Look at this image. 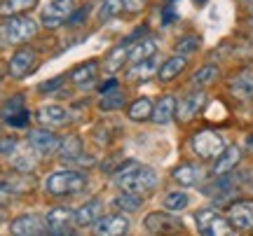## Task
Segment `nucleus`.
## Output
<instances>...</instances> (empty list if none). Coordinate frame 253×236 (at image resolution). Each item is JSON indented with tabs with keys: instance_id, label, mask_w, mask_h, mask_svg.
<instances>
[{
	"instance_id": "6",
	"label": "nucleus",
	"mask_w": 253,
	"mask_h": 236,
	"mask_svg": "<svg viewBox=\"0 0 253 236\" xmlns=\"http://www.w3.org/2000/svg\"><path fill=\"white\" fill-rule=\"evenodd\" d=\"M73 0H49L40 14V24L45 28H59L73 14Z\"/></svg>"
},
{
	"instance_id": "8",
	"label": "nucleus",
	"mask_w": 253,
	"mask_h": 236,
	"mask_svg": "<svg viewBox=\"0 0 253 236\" xmlns=\"http://www.w3.org/2000/svg\"><path fill=\"white\" fill-rule=\"evenodd\" d=\"M28 145H31V152H36L40 157H47V155H52V152H59L61 140L52 131H47V129H36V131L28 134Z\"/></svg>"
},
{
	"instance_id": "32",
	"label": "nucleus",
	"mask_w": 253,
	"mask_h": 236,
	"mask_svg": "<svg viewBox=\"0 0 253 236\" xmlns=\"http://www.w3.org/2000/svg\"><path fill=\"white\" fill-rule=\"evenodd\" d=\"M122 7H125V5H122V0H103L96 17H99V21L103 24V21H108V19L118 17V12H120Z\"/></svg>"
},
{
	"instance_id": "35",
	"label": "nucleus",
	"mask_w": 253,
	"mask_h": 236,
	"mask_svg": "<svg viewBox=\"0 0 253 236\" xmlns=\"http://www.w3.org/2000/svg\"><path fill=\"white\" fill-rule=\"evenodd\" d=\"M63 80H66L63 75H59V77H54V80H47V82H42V84L38 87V91H40V94H49V91H56V89H59V87L63 84Z\"/></svg>"
},
{
	"instance_id": "13",
	"label": "nucleus",
	"mask_w": 253,
	"mask_h": 236,
	"mask_svg": "<svg viewBox=\"0 0 253 236\" xmlns=\"http://www.w3.org/2000/svg\"><path fill=\"white\" fill-rule=\"evenodd\" d=\"M230 94L239 101L253 99V66H246L230 80Z\"/></svg>"
},
{
	"instance_id": "25",
	"label": "nucleus",
	"mask_w": 253,
	"mask_h": 236,
	"mask_svg": "<svg viewBox=\"0 0 253 236\" xmlns=\"http://www.w3.org/2000/svg\"><path fill=\"white\" fill-rule=\"evenodd\" d=\"M173 115H176V99L164 96V99L157 101V105L153 110V122L155 124H167V122H171Z\"/></svg>"
},
{
	"instance_id": "23",
	"label": "nucleus",
	"mask_w": 253,
	"mask_h": 236,
	"mask_svg": "<svg viewBox=\"0 0 253 236\" xmlns=\"http://www.w3.org/2000/svg\"><path fill=\"white\" fill-rule=\"evenodd\" d=\"M73 213H75V210L63 208V206L52 208L45 215V229H63V227H71V225H75V222H71Z\"/></svg>"
},
{
	"instance_id": "2",
	"label": "nucleus",
	"mask_w": 253,
	"mask_h": 236,
	"mask_svg": "<svg viewBox=\"0 0 253 236\" xmlns=\"http://www.w3.org/2000/svg\"><path fill=\"white\" fill-rule=\"evenodd\" d=\"M87 187V175L80 171H56L45 178V190L52 197H73Z\"/></svg>"
},
{
	"instance_id": "3",
	"label": "nucleus",
	"mask_w": 253,
	"mask_h": 236,
	"mask_svg": "<svg viewBox=\"0 0 253 236\" xmlns=\"http://www.w3.org/2000/svg\"><path fill=\"white\" fill-rule=\"evenodd\" d=\"M38 24L28 17H12L0 24V40L5 45H24L31 37H36Z\"/></svg>"
},
{
	"instance_id": "19",
	"label": "nucleus",
	"mask_w": 253,
	"mask_h": 236,
	"mask_svg": "<svg viewBox=\"0 0 253 236\" xmlns=\"http://www.w3.org/2000/svg\"><path fill=\"white\" fill-rule=\"evenodd\" d=\"M239 157H242V150H239V147H237V145H227L225 150H223V155L216 159V164H213L211 173H213V175H227V173H230L237 164H239Z\"/></svg>"
},
{
	"instance_id": "21",
	"label": "nucleus",
	"mask_w": 253,
	"mask_h": 236,
	"mask_svg": "<svg viewBox=\"0 0 253 236\" xmlns=\"http://www.w3.org/2000/svg\"><path fill=\"white\" fill-rule=\"evenodd\" d=\"M155 52H157V42L150 40V37H145V40H138V42H134V45L129 47L126 61L131 66H136V64H141V61H145V59H153Z\"/></svg>"
},
{
	"instance_id": "44",
	"label": "nucleus",
	"mask_w": 253,
	"mask_h": 236,
	"mask_svg": "<svg viewBox=\"0 0 253 236\" xmlns=\"http://www.w3.org/2000/svg\"><path fill=\"white\" fill-rule=\"evenodd\" d=\"M171 2H173V0H171Z\"/></svg>"
},
{
	"instance_id": "20",
	"label": "nucleus",
	"mask_w": 253,
	"mask_h": 236,
	"mask_svg": "<svg viewBox=\"0 0 253 236\" xmlns=\"http://www.w3.org/2000/svg\"><path fill=\"white\" fill-rule=\"evenodd\" d=\"M171 178L183 187H192V185H197L204 178V171L199 166H195V164H181V166H176L171 171Z\"/></svg>"
},
{
	"instance_id": "42",
	"label": "nucleus",
	"mask_w": 253,
	"mask_h": 236,
	"mask_svg": "<svg viewBox=\"0 0 253 236\" xmlns=\"http://www.w3.org/2000/svg\"><path fill=\"white\" fill-rule=\"evenodd\" d=\"M173 21H176V9H173V7H167L162 12V24L167 26V24H173Z\"/></svg>"
},
{
	"instance_id": "38",
	"label": "nucleus",
	"mask_w": 253,
	"mask_h": 236,
	"mask_svg": "<svg viewBox=\"0 0 253 236\" xmlns=\"http://www.w3.org/2000/svg\"><path fill=\"white\" fill-rule=\"evenodd\" d=\"M12 197H14V190L9 187L7 182H0V208L7 206L9 201H12Z\"/></svg>"
},
{
	"instance_id": "40",
	"label": "nucleus",
	"mask_w": 253,
	"mask_h": 236,
	"mask_svg": "<svg viewBox=\"0 0 253 236\" xmlns=\"http://www.w3.org/2000/svg\"><path fill=\"white\" fill-rule=\"evenodd\" d=\"M120 89V84H118V80H115V77H110L108 82H106V84H101V96H106V94H113V91H118Z\"/></svg>"
},
{
	"instance_id": "12",
	"label": "nucleus",
	"mask_w": 253,
	"mask_h": 236,
	"mask_svg": "<svg viewBox=\"0 0 253 236\" xmlns=\"http://www.w3.org/2000/svg\"><path fill=\"white\" fill-rule=\"evenodd\" d=\"M126 232H129V220H126V215H120V213L103 215L94 225V234L96 236H125Z\"/></svg>"
},
{
	"instance_id": "22",
	"label": "nucleus",
	"mask_w": 253,
	"mask_h": 236,
	"mask_svg": "<svg viewBox=\"0 0 253 236\" xmlns=\"http://www.w3.org/2000/svg\"><path fill=\"white\" fill-rule=\"evenodd\" d=\"M185 66H188V59L176 54V56H171V59H167V61L160 66L157 75H160V80L162 82H171V80H176L183 70H185Z\"/></svg>"
},
{
	"instance_id": "39",
	"label": "nucleus",
	"mask_w": 253,
	"mask_h": 236,
	"mask_svg": "<svg viewBox=\"0 0 253 236\" xmlns=\"http://www.w3.org/2000/svg\"><path fill=\"white\" fill-rule=\"evenodd\" d=\"M42 236H78V229L73 227H63V229H45Z\"/></svg>"
},
{
	"instance_id": "31",
	"label": "nucleus",
	"mask_w": 253,
	"mask_h": 236,
	"mask_svg": "<svg viewBox=\"0 0 253 236\" xmlns=\"http://www.w3.org/2000/svg\"><path fill=\"white\" fill-rule=\"evenodd\" d=\"M199 45H202V40H199L197 35H185L176 42L173 49H176V54L178 56H188V54H192V52H197Z\"/></svg>"
},
{
	"instance_id": "24",
	"label": "nucleus",
	"mask_w": 253,
	"mask_h": 236,
	"mask_svg": "<svg viewBox=\"0 0 253 236\" xmlns=\"http://www.w3.org/2000/svg\"><path fill=\"white\" fill-rule=\"evenodd\" d=\"M38 5V0H2L0 2V17L2 19H12L19 17L28 9H33Z\"/></svg>"
},
{
	"instance_id": "37",
	"label": "nucleus",
	"mask_w": 253,
	"mask_h": 236,
	"mask_svg": "<svg viewBox=\"0 0 253 236\" xmlns=\"http://www.w3.org/2000/svg\"><path fill=\"white\" fill-rule=\"evenodd\" d=\"M17 140L14 138H0V155H14L17 152Z\"/></svg>"
},
{
	"instance_id": "33",
	"label": "nucleus",
	"mask_w": 253,
	"mask_h": 236,
	"mask_svg": "<svg viewBox=\"0 0 253 236\" xmlns=\"http://www.w3.org/2000/svg\"><path fill=\"white\" fill-rule=\"evenodd\" d=\"M122 103H125V96H122V91H113V94H106V96H101L99 99V108L103 112H108V110H118L122 108Z\"/></svg>"
},
{
	"instance_id": "29",
	"label": "nucleus",
	"mask_w": 253,
	"mask_h": 236,
	"mask_svg": "<svg viewBox=\"0 0 253 236\" xmlns=\"http://www.w3.org/2000/svg\"><path fill=\"white\" fill-rule=\"evenodd\" d=\"M164 208L169 210V213H178V210H185L190 203V197L185 192H169L167 197H164Z\"/></svg>"
},
{
	"instance_id": "7",
	"label": "nucleus",
	"mask_w": 253,
	"mask_h": 236,
	"mask_svg": "<svg viewBox=\"0 0 253 236\" xmlns=\"http://www.w3.org/2000/svg\"><path fill=\"white\" fill-rule=\"evenodd\" d=\"M0 115H2V119H5V124H9L12 129H24L28 124V119H31V112H28L21 94L12 96V99H7L5 103H2Z\"/></svg>"
},
{
	"instance_id": "27",
	"label": "nucleus",
	"mask_w": 253,
	"mask_h": 236,
	"mask_svg": "<svg viewBox=\"0 0 253 236\" xmlns=\"http://www.w3.org/2000/svg\"><path fill=\"white\" fill-rule=\"evenodd\" d=\"M59 155H61L63 162H75L78 157L82 155V140L78 136H68L61 140V145H59Z\"/></svg>"
},
{
	"instance_id": "10",
	"label": "nucleus",
	"mask_w": 253,
	"mask_h": 236,
	"mask_svg": "<svg viewBox=\"0 0 253 236\" xmlns=\"http://www.w3.org/2000/svg\"><path fill=\"white\" fill-rule=\"evenodd\" d=\"M145 229L153 232V234H160V236H169V234H176L183 229V222L178 218H173L169 213H150L145 218Z\"/></svg>"
},
{
	"instance_id": "17",
	"label": "nucleus",
	"mask_w": 253,
	"mask_h": 236,
	"mask_svg": "<svg viewBox=\"0 0 253 236\" xmlns=\"http://www.w3.org/2000/svg\"><path fill=\"white\" fill-rule=\"evenodd\" d=\"M38 122L42 124V127H61L68 122V110L63 108V105H56V103H49V105H42V108H38L36 112Z\"/></svg>"
},
{
	"instance_id": "18",
	"label": "nucleus",
	"mask_w": 253,
	"mask_h": 236,
	"mask_svg": "<svg viewBox=\"0 0 253 236\" xmlns=\"http://www.w3.org/2000/svg\"><path fill=\"white\" fill-rule=\"evenodd\" d=\"M101 213H103V203L99 199H91L73 213V220H75L78 227H89V225H96L101 220Z\"/></svg>"
},
{
	"instance_id": "34",
	"label": "nucleus",
	"mask_w": 253,
	"mask_h": 236,
	"mask_svg": "<svg viewBox=\"0 0 253 236\" xmlns=\"http://www.w3.org/2000/svg\"><path fill=\"white\" fill-rule=\"evenodd\" d=\"M218 75V68L216 66H202L197 73L192 75V84H209V82H213Z\"/></svg>"
},
{
	"instance_id": "16",
	"label": "nucleus",
	"mask_w": 253,
	"mask_h": 236,
	"mask_svg": "<svg viewBox=\"0 0 253 236\" xmlns=\"http://www.w3.org/2000/svg\"><path fill=\"white\" fill-rule=\"evenodd\" d=\"M204 103H207V94H204V91H190L188 96L176 105V115H178L181 122H190V119L202 110Z\"/></svg>"
},
{
	"instance_id": "30",
	"label": "nucleus",
	"mask_w": 253,
	"mask_h": 236,
	"mask_svg": "<svg viewBox=\"0 0 253 236\" xmlns=\"http://www.w3.org/2000/svg\"><path fill=\"white\" fill-rule=\"evenodd\" d=\"M155 70H157V61H155V56H153V59H145V61H141V64L131 66L129 77H131V80H148Z\"/></svg>"
},
{
	"instance_id": "11",
	"label": "nucleus",
	"mask_w": 253,
	"mask_h": 236,
	"mask_svg": "<svg viewBox=\"0 0 253 236\" xmlns=\"http://www.w3.org/2000/svg\"><path fill=\"white\" fill-rule=\"evenodd\" d=\"M45 222L36 213H24L9 222V234L12 236H42Z\"/></svg>"
},
{
	"instance_id": "43",
	"label": "nucleus",
	"mask_w": 253,
	"mask_h": 236,
	"mask_svg": "<svg viewBox=\"0 0 253 236\" xmlns=\"http://www.w3.org/2000/svg\"><path fill=\"white\" fill-rule=\"evenodd\" d=\"M192 2H195V5H207L209 0H192Z\"/></svg>"
},
{
	"instance_id": "14",
	"label": "nucleus",
	"mask_w": 253,
	"mask_h": 236,
	"mask_svg": "<svg viewBox=\"0 0 253 236\" xmlns=\"http://www.w3.org/2000/svg\"><path fill=\"white\" fill-rule=\"evenodd\" d=\"M33 64H36V49H31V47H21L19 52H14V56L9 59V66L7 70L12 77H24V75L33 68Z\"/></svg>"
},
{
	"instance_id": "5",
	"label": "nucleus",
	"mask_w": 253,
	"mask_h": 236,
	"mask_svg": "<svg viewBox=\"0 0 253 236\" xmlns=\"http://www.w3.org/2000/svg\"><path fill=\"white\" fill-rule=\"evenodd\" d=\"M190 147L202 159H218L223 155V150H225V140L213 129H202V131H197L195 136L190 138Z\"/></svg>"
},
{
	"instance_id": "36",
	"label": "nucleus",
	"mask_w": 253,
	"mask_h": 236,
	"mask_svg": "<svg viewBox=\"0 0 253 236\" xmlns=\"http://www.w3.org/2000/svg\"><path fill=\"white\" fill-rule=\"evenodd\" d=\"M122 5H125L126 12H131V14H138V12H143V9H145L148 0H122Z\"/></svg>"
},
{
	"instance_id": "15",
	"label": "nucleus",
	"mask_w": 253,
	"mask_h": 236,
	"mask_svg": "<svg viewBox=\"0 0 253 236\" xmlns=\"http://www.w3.org/2000/svg\"><path fill=\"white\" fill-rule=\"evenodd\" d=\"M96 77H99V61H96V59L84 61V64L75 66L71 70V82L75 87H82V89L91 87V84L96 82Z\"/></svg>"
},
{
	"instance_id": "9",
	"label": "nucleus",
	"mask_w": 253,
	"mask_h": 236,
	"mask_svg": "<svg viewBox=\"0 0 253 236\" xmlns=\"http://www.w3.org/2000/svg\"><path fill=\"white\" fill-rule=\"evenodd\" d=\"M227 220L239 232H253V201H235L227 208Z\"/></svg>"
},
{
	"instance_id": "28",
	"label": "nucleus",
	"mask_w": 253,
	"mask_h": 236,
	"mask_svg": "<svg viewBox=\"0 0 253 236\" xmlns=\"http://www.w3.org/2000/svg\"><path fill=\"white\" fill-rule=\"evenodd\" d=\"M113 206L126 213H136L141 208V197L138 194H129V192H120L118 197H113Z\"/></svg>"
},
{
	"instance_id": "1",
	"label": "nucleus",
	"mask_w": 253,
	"mask_h": 236,
	"mask_svg": "<svg viewBox=\"0 0 253 236\" xmlns=\"http://www.w3.org/2000/svg\"><path fill=\"white\" fill-rule=\"evenodd\" d=\"M115 185H118L122 192H129V194H150V192L157 187V173L155 169L145 166V164L138 162H125L115 171Z\"/></svg>"
},
{
	"instance_id": "26",
	"label": "nucleus",
	"mask_w": 253,
	"mask_h": 236,
	"mask_svg": "<svg viewBox=\"0 0 253 236\" xmlns=\"http://www.w3.org/2000/svg\"><path fill=\"white\" fill-rule=\"evenodd\" d=\"M153 110H155V105L150 99H138L129 105L126 115H129V119H134V122H145V119L153 117Z\"/></svg>"
},
{
	"instance_id": "41",
	"label": "nucleus",
	"mask_w": 253,
	"mask_h": 236,
	"mask_svg": "<svg viewBox=\"0 0 253 236\" xmlns=\"http://www.w3.org/2000/svg\"><path fill=\"white\" fill-rule=\"evenodd\" d=\"M89 12V5H84L82 9H78L75 14H71V19H68V24H80V21H84V14Z\"/></svg>"
},
{
	"instance_id": "4",
	"label": "nucleus",
	"mask_w": 253,
	"mask_h": 236,
	"mask_svg": "<svg viewBox=\"0 0 253 236\" xmlns=\"http://www.w3.org/2000/svg\"><path fill=\"white\" fill-rule=\"evenodd\" d=\"M195 225H197L199 236H237L235 227L230 225V220L223 218L213 208H202L195 213Z\"/></svg>"
}]
</instances>
